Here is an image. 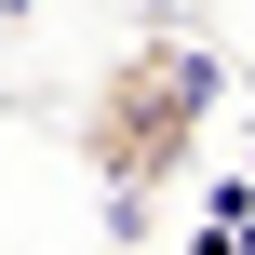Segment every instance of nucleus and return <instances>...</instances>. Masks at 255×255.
I'll list each match as a JSON object with an SVG mask.
<instances>
[{"label":"nucleus","instance_id":"obj_1","mask_svg":"<svg viewBox=\"0 0 255 255\" xmlns=\"http://www.w3.org/2000/svg\"><path fill=\"white\" fill-rule=\"evenodd\" d=\"M215 108H229V67H215L202 40H134V54L94 81L81 161H94V188H108V229H134V202H161V188L202 161Z\"/></svg>","mask_w":255,"mask_h":255}]
</instances>
